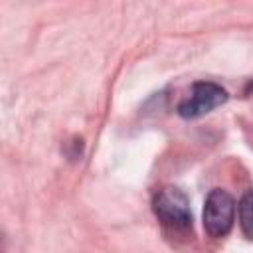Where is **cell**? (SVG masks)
<instances>
[{
  "label": "cell",
  "mask_w": 253,
  "mask_h": 253,
  "mask_svg": "<svg viewBox=\"0 0 253 253\" xmlns=\"http://www.w3.org/2000/svg\"><path fill=\"white\" fill-rule=\"evenodd\" d=\"M152 210L166 229L176 233H186L188 229H192L190 200L182 190L174 186L160 188L152 198Z\"/></svg>",
  "instance_id": "cell-1"
},
{
  "label": "cell",
  "mask_w": 253,
  "mask_h": 253,
  "mask_svg": "<svg viewBox=\"0 0 253 253\" xmlns=\"http://www.w3.org/2000/svg\"><path fill=\"white\" fill-rule=\"evenodd\" d=\"M239 211V227L245 237L253 239V190H247L237 206Z\"/></svg>",
  "instance_id": "cell-4"
},
{
  "label": "cell",
  "mask_w": 253,
  "mask_h": 253,
  "mask_svg": "<svg viewBox=\"0 0 253 253\" xmlns=\"http://www.w3.org/2000/svg\"><path fill=\"white\" fill-rule=\"evenodd\" d=\"M227 101V91L213 81H198L192 95L178 105V115L184 119H198Z\"/></svg>",
  "instance_id": "cell-3"
},
{
  "label": "cell",
  "mask_w": 253,
  "mask_h": 253,
  "mask_svg": "<svg viewBox=\"0 0 253 253\" xmlns=\"http://www.w3.org/2000/svg\"><path fill=\"white\" fill-rule=\"evenodd\" d=\"M235 217V202L233 198L221 190L213 188L204 204V229L210 237H223L229 233Z\"/></svg>",
  "instance_id": "cell-2"
}]
</instances>
